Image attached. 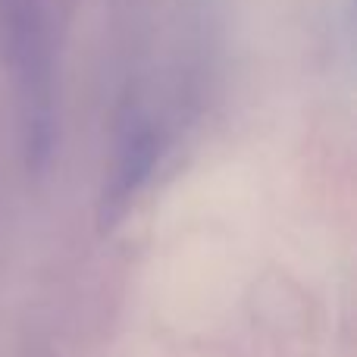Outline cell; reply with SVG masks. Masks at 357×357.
Wrapping results in <instances>:
<instances>
[{"instance_id": "6da1fadb", "label": "cell", "mask_w": 357, "mask_h": 357, "mask_svg": "<svg viewBox=\"0 0 357 357\" xmlns=\"http://www.w3.org/2000/svg\"><path fill=\"white\" fill-rule=\"evenodd\" d=\"M6 54L16 73L19 98V132H22L25 163L44 173L56 148V100H54V66L44 41V29L31 6H16L6 19Z\"/></svg>"}, {"instance_id": "7a4b0ae2", "label": "cell", "mask_w": 357, "mask_h": 357, "mask_svg": "<svg viewBox=\"0 0 357 357\" xmlns=\"http://www.w3.org/2000/svg\"><path fill=\"white\" fill-rule=\"evenodd\" d=\"M160 160V132L144 113H129L116 132L113 167L100 191V229H110L129 213L132 201Z\"/></svg>"}]
</instances>
